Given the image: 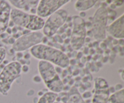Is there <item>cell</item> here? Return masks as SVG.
Returning a JSON list of instances; mask_svg holds the SVG:
<instances>
[{"label": "cell", "mask_w": 124, "mask_h": 103, "mask_svg": "<svg viewBox=\"0 0 124 103\" xmlns=\"http://www.w3.org/2000/svg\"><path fill=\"white\" fill-rule=\"evenodd\" d=\"M30 53L36 59L48 62L62 69L67 68L70 65V59L65 53L44 44H39L31 47Z\"/></svg>", "instance_id": "obj_1"}, {"label": "cell", "mask_w": 124, "mask_h": 103, "mask_svg": "<svg viewBox=\"0 0 124 103\" xmlns=\"http://www.w3.org/2000/svg\"><path fill=\"white\" fill-rule=\"evenodd\" d=\"M38 69L42 81H43L50 92L59 93L63 90L64 84L52 63L44 61H39Z\"/></svg>", "instance_id": "obj_2"}, {"label": "cell", "mask_w": 124, "mask_h": 103, "mask_svg": "<svg viewBox=\"0 0 124 103\" xmlns=\"http://www.w3.org/2000/svg\"><path fill=\"white\" fill-rule=\"evenodd\" d=\"M10 20L15 25L29 31L38 32L43 29L45 21L36 15H32L17 8H12Z\"/></svg>", "instance_id": "obj_3"}, {"label": "cell", "mask_w": 124, "mask_h": 103, "mask_svg": "<svg viewBox=\"0 0 124 103\" xmlns=\"http://www.w3.org/2000/svg\"><path fill=\"white\" fill-rule=\"evenodd\" d=\"M21 64L12 61L5 65L0 72V94L8 95L13 82L21 76Z\"/></svg>", "instance_id": "obj_4"}, {"label": "cell", "mask_w": 124, "mask_h": 103, "mask_svg": "<svg viewBox=\"0 0 124 103\" xmlns=\"http://www.w3.org/2000/svg\"><path fill=\"white\" fill-rule=\"evenodd\" d=\"M108 20V11L104 5L99 7L92 17V33L98 41L106 38V29Z\"/></svg>", "instance_id": "obj_5"}, {"label": "cell", "mask_w": 124, "mask_h": 103, "mask_svg": "<svg viewBox=\"0 0 124 103\" xmlns=\"http://www.w3.org/2000/svg\"><path fill=\"white\" fill-rule=\"evenodd\" d=\"M68 13L65 10L61 8L50 15L45 22L42 29L44 36L51 37L55 35L67 21Z\"/></svg>", "instance_id": "obj_6"}, {"label": "cell", "mask_w": 124, "mask_h": 103, "mask_svg": "<svg viewBox=\"0 0 124 103\" xmlns=\"http://www.w3.org/2000/svg\"><path fill=\"white\" fill-rule=\"evenodd\" d=\"M73 18V30L71 35L70 43L71 47L75 50L82 48L85 43L87 29L85 22L83 18L78 15H75Z\"/></svg>", "instance_id": "obj_7"}, {"label": "cell", "mask_w": 124, "mask_h": 103, "mask_svg": "<svg viewBox=\"0 0 124 103\" xmlns=\"http://www.w3.org/2000/svg\"><path fill=\"white\" fill-rule=\"evenodd\" d=\"M44 35L42 32H30L28 33L23 35L17 38L13 44L12 48L17 52H21L31 48V47L42 42Z\"/></svg>", "instance_id": "obj_8"}, {"label": "cell", "mask_w": 124, "mask_h": 103, "mask_svg": "<svg viewBox=\"0 0 124 103\" xmlns=\"http://www.w3.org/2000/svg\"><path fill=\"white\" fill-rule=\"evenodd\" d=\"M70 1V0H41L36 8V15L41 18L49 17Z\"/></svg>", "instance_id": "obj_9"}, {"label": "cell", "mask_w": 124, "mask_h": 103, "mask_svg": "<svg viewBox=\"0 0 124 103\" xmlns=\"http://www.w3.org/2000/svg\"><path fill=\"white\" fill-rule=\"evenodd\" d=\"M94 93L92 103H107L110 96L109 86L107 82L102 77L96 78L94 83Z\"/></svg>", "instance_id": "obj_10"}, {"label": "cell", "mask_w": 124, "mask_h": 103, "mask_svg": "<svg viewBox=\"0 0 124 103\" xmlns=\"http://www.w3.org/2000/svg\"><path fill=\"white\" fill-rule=\"evenodd\" d=\"M106 32L115 39H124V13L107 27Z\"/></svg>", "instance_id": "obj_11"}, {"label": "cell", "mask_w": 124, "mask_h": 103, "mask_svg": "<svg viewBox=\"0 0 124 103\" xmlns=\"http://www.w3.org/2000/svg\"><path fill=\"white\" fill-rule=\"evenodd\" d=\"M12 8L6 1H0V34L4 33L10 21Z\"/></svg>", "instance_id": "obj_12"}, {"label": "cell", "mask_w": 124, "mask_h": 103, "mask_svg": "<svg viewBox=\"0 0 124 103\" xmlns=\"http://www.w3.org/2000/svg\"><path fill=\"white\" fill-rule=\"evenodd\" d=\"M8 2H10L15 8L19 9L20 10L23 11L27 13L28 12H30L31 8H36L38 5L39 1L36 0V1H24V0H10Z\"/></svg>", "instance_id": "obj_13"}, {"label": "cell", "mask_w": 124, "mask_h": 103, "mask_svg": "<svg viewBox=\"0 0 124 103\" xmlns=\"http://www.w3.org/2000/svg\"><path fill=\"white\" fill-rule=\"evenodd\" d=\"M67 103H85L84 99L82 98L79 91L75 86H73L69 90Z\"/></svg>", "instance_id": "obj_14"}, {"label": "cell", "mask_w": 124, "mask_h": 103, "mask_svg": "<svg viewBox=\"0 0 124 103\" xmlns=\"http://www.w3.org/2000/svg\"><path fill=\"white\" fill-rule=\"evenodd\" d=\"M98 2V1H82V0H78L76 1L75 4V8L76 10L78 12H85L88 10L90 8H92L95 6L96 4Z\"/></svg>", "instance_id": "obj_15"}, {"label": "cell", "mask_w": 124, "mask_h": 103, "mask_svg": "<svg viewBox=\"0 0 124 103\" xmlns=\"http://www.w3.org/2000/svg\"><path fill=\"white\" fill-rule=\"evenodd\" d=\"M107 103H124V88L109 96Z\"/></svg>", "instance_id": "obj_16"}, {"label": "cell", "mask_w": 124, "mask_h": 103, "mask_svg": "<svg viewBox=\"0 0 124 103\" xmlns=\"http://www.w3.org/2000/svg\"><path fill=\"white\" fill-rule=\"evenodd\" d=\"M58 94L52 92H46L41 96L37 103H54Z\"/></svg>", "instance_id": "obj_17"}, {"label": "cell", "mask_w": 124, "mask_h": 103, "mask_svg": "<svg viewBox=\"0 0 124 103\" xmlns=\"http://www.w3.org/2000/svg\"><path fill=\"white\" fill-rule=\"evenodd\" d=\"M6 56V50L3 47H0V65L3 63Z\"/></svg>", "instance_id": "obj_18"}, {"label": "cell", "mask_w": 124, "mask_h": 103, "mask_svg": "<svg viewBox=\"0 0 124 103\" xmlns=\"http://www.w3.org/2000/svg\"><path fill=\"white\" fill-rule=\"evenodd\" d=\"M82 98H83L84 99H88L91 98L92 96H93V95L90 92H88V91H87V92H84L83 94L82 95Z\"/></svg>", "instance_id": "obj_19"}, {"label": "cell", "mask_w": 124, "mask_h": 103, "mask_svg": "<svg viewBox=\"0 0 124 103\" xmlns=\"http://www.w3.org/2000/svg\"><path fill=\"white\" fill-rule=\"evenodd\" d=\"M32 80L35 83L38 84L41 82V81H42V78H41V77L40 76V75H35V76L33 77Z\"/></svg>", "instance_id": "obj_20"}, {"label": "cell", "mask_w": 124, "mask_h": 103, "mask_svg": "<svg viewBox=\"0 0 124 103\" xmlns=\"http://www.w3.org/2000/svg\"><path fill=\"white\" fill-rule=\"evenodd\" d=\"M29 67L27 65H23L21 67V71H23L24 73L29 72Z\"/></svg>", "instance_id": "obj_21"}, {"label": "cell", "mask_w": 124, "mask_h": 103, "mask_svg": "<svg viewBox=\"0 0 124 103\" xmlns=\"http://www.w3.org/2000/svg\"><path fill=\"white\" fill-rule=\"evenodd\" d=\"M115 91H119V90H121V89H122V88H124L123 87V86H122L121 84H116L115 86Z\"/></svg>", "instance_id": "obj_22"}, {"label": "cell", "mask_w": 124, "mask_h": 103, "mask_svg": "<svg viewBox=\"0 0 124 103\" xmlns=\"http://www.w3.org/2000/svg\"><path fill=\"white\" fill-rule=\"evenodd\" d=\"M124 1H114V4L116 6V7H119L123 4Z\"/></svg>", "instance_id": "obj_23"}, {"label": "cell", "mask_w": 124, "mask_h": 103, "mask_svg": "<svg viewBox=\"0 0 124 103\" xmlns=\"http://www.w3.org/2000/svg\"><path fill=\"white\" fill-rule=\"evenodd\" d=\"M34 93H35V91H34V90L30 89L27 92V95L28 96H31L33 95Z\"/></svg>", "instance_id": "obj_24"}, {"label": "cell", "mask_w": 124, "mask_h": 103, "mask_svg": "<svg viewBox=\"0 0 124 103\" xmlns=\"http://www.w3.org/2000/svg\"><path fill=\"white\" fill-rule=\"evenodd\" d=\"M85 15H86V14L84 12H80L79 16L81 17V18H83L85 16Z\"/></svg>", "instance_id": "obj_25"}, {"label": "cell", "mask_w": 124, "mask_h": 103, "mask_svg": "<svg viewBox=\"0 0 124 103\" xmlns=\"http://www.w3.org/2000/svg\"><path fill=\"white\" fill-rule=\"evenodd\" d=\"M16 55H18V56H17L18 58H23V53H22V52H18V53H16Z\"/></svg>", "instance_id": "obj_26"}, {"label": "cell", "mask_w": 124, "mask_h": 103, "mask_svg": "<svg viewBox=\"0 0 124 103\" xmlns=\"http://www.w3.org/2000/svg\"><path fill=\"white\" fill-rule=\"evenodd\" d=\"M39 99L37 98V97H35V98H33V103H37Z\"/></svg>", "instance_id": "obj_27"}, {"label": "cell", "mask_w": 124, "mask_h": 103, "mask_svg": "<svg viewBox=\"0 0 124 103\" xmlns=\"http://www.w3.org/2000/svg\"><path fill=\"white\" fill-rule=\"evenodd\" d=\"M44 93H43V92H42V90H41V91H39V92H38V95L40 97H41V96L43 95Z\"/></svg>", "instance_id": "obj_28"}]
</instances>
